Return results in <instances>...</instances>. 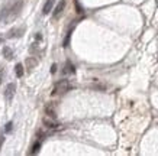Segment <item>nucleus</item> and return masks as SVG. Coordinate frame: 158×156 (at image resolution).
Returning <instances> with one entry per match:
<instances>
[{
    "instance_id": "obj_1",
    "label": "nucleus",
    "mask_w": 158,
    "mask_h": 156,
    "mask_svg": "<svg viewBox=\"0 0 158 156\" xmlns=\"http://www.w3.org/2000/svg\"><path fill=\"white\" fill-rule=\"evenodd\" d=\"M70 88H71V84L68 82V80H60L57 84H55V87H54L52 95H55V94H64V93H67Z\"/></svg>"
},
{
    "instance_id": "obj_2",
    "label": "nucleus",
    "mask_w": 158,
    "mask_h": 156,
    "mask_svg": "<svg viewBox=\"0 0 158 156\" xmlns=\"http://www.w3.org/2000/svg\"><path fill=\"white\" fill-rule=\"evenodd\" d=\"M15 90H16V85H15V82L7 84V87H6V90H5V98H6V101H7V103H10V101H12V98H13Z\"/></svg>"
},
{
    "instance_id": "obj_3",
    "label": "nucleus",
    "mask_w": 158,
    "mask_h": 156,
    "mask_svg": "<svg viewBox=\"0 0 158 156\" xmlns=\"http://www.w3.org/2000/svg\"><path fill=\"white\" fill-rule=\"evenodd\" d=\"M25 30H26L25 26H19V28L10 29L9 33H7V38H20V36L25 33Z\"/></svg>"
},
{
    "instance_id": "obj_4",
    "label": "nucleus",
    "mask_w": 158,
    "mask_h": 156,
    "mask_svg": "<svg viewBox=\"0 0 158 156\" xmlns=\"http://www.w3.org/2000/svg\"><path fill=\"white\" fill-rule=\"evenodd\" d=\"M25 66H26V70H28V72H31L34 68H36L38 66V59L35 57H29L25 59Z\"/></svg>"
},
{
    "instance_id": "obj_5",
    "label": "nucleus",
    "mask_w": 158,
    "mask_h": 156,
    "mask_svg": "<svg viewBox=\"0 0 158 156\" xmlns=\"http://www.w3.org/2000/svg\"><path fill=\"white\" fill-rule=\"evenodd\" d=\"M65 5H67V3H65V0H61V2L58 3L57 7H55V10H54V13H52L54 19H58V18H60V14H61L62 12H64V9H65Z\"/></svg>"
},
{
    "instance_id": "obj_6",
    "label": "nucleus",
    "mask_w": 158,
    "mask_h": 156,
    "mask_svg": "<svg viewBox=\"0 0 158 156\" xmlns=\"http://www.w3.org/2000/svg\"><path fill=\"white\" fill-rule=\"evenodd\" d=\"M54 3H55V0H47V3L44 5L42 13H44V14L51 13V10H52V7H54Z\"/></svg>"
},
{
    "instance_id": "obj_7",
    "label": "nucleus",
    "mask_w": 158,
    "mask_h": 156,
    "mask_svg": "<svg viewBox=\"0 0 158 156\" xmlns=\"http://www.w3.org/2000/svg\"><path fill=\"white\" fill-rule=\"evenodd\" d=\"M44 124L47 126V127H51V129H54V127H58V123L57 122H54L52 120V117H45L44 118Z\"/></svg>"
},
{
    "instance_id": "obj_8",
    "label": "nucleus",
    "mask_w": 158,
    "mask_h": 156,
    "mask_svg": "<svg viewBox=\"0 0 158 156\" xmlns=\"http://www.w3.org/2000/svg\"><path fill=\"white\" fill-rule=\"evenodd\" d=\"M45 113H47V116H49V117H52V118L57 117V113H55V109H54L52 104H48L45 107Z\"/></svg>"
},
{
    "instance_id": "obj_9",
    "label": "nucleus",
    "mask_w": 158,
    "mask_h": 156,
    "mask_svg": "<svg viewBox=\"0 0 158 156\" xmlns=\"http://www.w3.org/2000/svg\"><path fill=\"white\" fill-rule=\"evenodd\" d=\"M15 72H16V77L18 78H22L25 74V68L22 64H16V66H15Z\"/></svg>"
},
{
    "instance_id": "obj_10",
    "label": "nucleus",
    "mask_w": 158,
    "mask_h": 156,
    "mask_svg": "<svg viewBox=\"0 0 158 156\" xmlns=\"http://www.w3.org/2000/svg\"><path fill=\"white\" fill-rule=\"evenodd\" d=\"M3 57H5L7 61H10V59L13 58V51H12L9 46H3Z\"/></svg>"
},
{
    "instance_id": "obj_11",
    "label": "nucleus",
    "mask_w": 158,
    "mask_h": 156,
    "mask_svg": "<svg viewBox=\"0 0 158 156\" xmlns=\"http://www.w3.org/2000/svg\"><path fill=\"white\" fill-rule=\"evenodd\" d=\"M62 72L64 74H74L76 72V68H74V65H73L70 61H67V64H65V70H62Z\"/></svg>"
},
{
    "instance_id": "obj_12",
    "label": "nucleus",
    "mask_w": 158,
    "mask_h": 156,
    "mask_svg": "<svg viewBox=\"0 0 158 156\" xmlns=\"http://www.w3.org/2000/svg\"><path fill=\"white\" fill-rule=\"evenodd\" d=\"M39 147H41V142H36L34 146H32V150H31V153H32V155L38 153V152H39Z\"/></svg>"
},
{
    "instance_id": "obj_13",
    "label": "nucleus",
    "mask_w": 158,
    "mask_h": 156,
    "mask_svg": "<svg viewBox=\"0 0 158 156\" xmlns=\"http://www.w3.org/2000/svg\"><path fill=\"white\" fill-rule=\"evenodd\" d=\"M12 126H13V123H12V122H9V123L6 124V127H5V130H6V132H7V133H9V132H10V130H12Z\"/></svg>"
},
{
    "instance_id": "obj_14",
    "label": "nucleus",
    "mask_w": 158,
    "mask_h": 156,
    "mask_svg": "<svg viewBox=\"0 0 158 156\" xmlns=\"http://www.w3.org/2000/svg\"><path fill=\"white\" fill-rule=\"evenodd\" d=\"M55 71H57V65L54 64V65L51 66V72H52V74H54V72H55Z\"/></svg>"
},
{
    "instance_id": "obj_15",
    "label": "nucleus",
    "mask_w": 158,
    "mask_h": 156,
    "mask_svg": "<svg viewBox=\"0 0 158 156\" xmlns=\"http://www.w3.org/2000/svg\"><path fill=\"white\" fill-rule=\"evenodd\" d=\"M35 38L38 39V41H41V39H42V36H41V35H39V33H38V35H36V36H35Z\"/></svg>"
},
{
    "instance_id": "obj_16",
    "label": "nucleus",
    "mask_w": 158,
    "mask_h": 156,
    "mask_svg": "<svg viewBox=\"0 0 158 156\" xmlns=\"http://www.w3.org/2000/svg\"><path fill=\"white\" fill-rule=\"evenodd\" d=\"M0 42H3V39H2V38H0Z\"/></svg>"
}]
</instances>
